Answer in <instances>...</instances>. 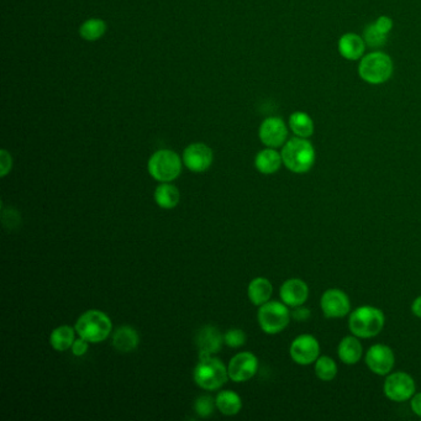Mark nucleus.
<instances>
[{
	"label": "nucleus",
	"instance_id": "f257e3e1",
	"mask_svg": "<svg viewBox=\"0 0 421 421\" xmlns=\"http://www.w3.org/2000/svg\"><path fill=\"white\" fill-rule=\"evenodd\" d=\"M386 316L381 309L372 305H362L352 310L348 316V329L359 338H373L382 332Z\"/></svg>",
	"mask_w": 421,
	"mask_h": 421
},
{
	"label": "nucleus",
	"instance_id": "f03ea898",
	"mask_svg": "<svg viewBox=\"0 0 421 421\" xmlns=\"http://www.w3.org/2000/svg\"><path fill=\"white\" fill-rule=\"evenodd\" d=\"M283 164L293 173H307L314 166L315 148L308 139L293 137L282 148Z\"/></svg>",
	"mask_w": 421,
	"mask_h": 421
},
{
	"label": "nucleus",
	"instance_id": "7ed1b4c3",
	"mask_svg": "<svg viewBox=\"0 0 421 421\" xmlns=\"http://www.w3.org/2000/svg\"><path fill=\"white\" fill-rule=\"evenodd\" d=\"M76 332L88 343H98L107 340L112 332V320L99 310H88L76 324Z\"/></svg>",
	"mask_w": 421,
	"mask_h": 421
},
{
	"label": "nucleus",
	"instance_id": "20e7f679",
	"mask_svg": "<svg viewBox=\"0 0 421 421\" xmlns=\"http://www.w3.org/2000/svg\"><path fill=\"white\" fill-rule=\"evenodd\" d=\"M359 74L366 83L382 85L393 74V61L384 52H371L361 60Z\"/></svg>",
	"mask_w": 421,
	"mask_h": 421
},
{
	"label": "nucleus",
	"instance_id": "39448f33",
	"mask_svg": "<svg viewBox=\"0 0 421 421\" xmlns=\"http://www.w3.org/2000/svg\"><path fill=\"white\" fill-rule=\"evenodd\" d=\"M229 372L224 363L210 356L202 357L194 368V381L199 387L207 390H215L223 387L227 381Z\"/></svg>",
	"mask_w": 421,
	"mask_h": 421
},
{
	"label": "nucleus",
	"instance_id": "423d86ee",
	"mask_svg": "<svg viewBox=\"0 0 421 421\" xmlns=\"http://www.w3.org/2000/svg\"><path fill=\"white\" fill-rule=\"evenodd\" d=\"M259 324L261 329L268 335L280 334L289 325L292 314L288 305L280 302H267L259 307Z\"/></svg>",
	"mask_w": 421,
	"mask_h": 421
},
{
	"label": "nucleus",
	"instance_id": "0eeeda50",
	"mask_svg": "<svg viewBox=\"0 0 421 421\" xmlns=\"http://www.w3.org/2000/svg\"><path fill=\"white\" fill-rule=\"evenodd\" d=\"M147 169L155 180L166 183L175 180L180 175L182 162L175 152L160 150L152 155Z\"/></svg>",
	"mask_w": 421,
	"mask_h": 421
},
{
	"label": "nucleus",
	"instance_id": "6e6552de",
	"mask_svg": "<svg viewBox=\"0 0 421 421\" xmlns=\"http://www.w3.org/2000/svg\"><path fill=\"white\" fill-rule=\"evenodd\" d=\"M383 392L389 400L395 403H404L416 393L415 381L406 372H390L386 376Z\"/></svg>",
	"mask_w": 421,
	"mask_h": 421
},
{
	"label": "nucleus",
	"instance_id": "1a4fd4ad",
	"mask_svg": "<svg viewBox=\"0 0 421 421\" xmlns=\"http://www.w3.org/2000/svg\"><path fill=\"white\" fill-rule=\"evenodd\" d=\"M365 361L372 373L377 376L386 377L393 371L395 356L393 350L387 345L376 343L367 350Z\"/></svg>",
	"mask_w": 421,
	"mask_h": 421
},
{
	"label": "nucleus",
	"instance_id": "9d476101",
	"mask_svg": "<svg viewBox=\"0 0 421 421\" xmlns=\"http://www.w3.org/2000/svg\"><path fill=\"white\" fill-rule=\"evenodd\" d=\"M289 354L297 365H313L320 356V343L316 337L310 334L299 335L293 340Z\"/></svg>",
	"mask_w": 421,
	"mask_h": 421
},
{
	"label": "nucleus",
	"instance_id": "9b49d317",
	"mask_svg": "<svg viewBox=\"0 0 421 421\" xmlns=\"http://www.w3.org/2000/svg\"><path fill=\"white\" fill-rule=\"evenodd\" d=\"M320 308L327 319H341L351 313V300L343 289L330 288L321 295Z\"/></svg>",
	"mask_w": 421,
	"mask_h": 421
},
{
	"label": "nucleus",
	"instance_id": "f8f14e48",
	"mask_svg": "<svg viewBox=\"0 0 421 421\" xmlns=\"http://www.w3.org/2000/svg\"><path fill=\"white\" fill-rule=\"evenodd\" d=\"M259 370V359L251 352L236 354L229 363L227 372L234 382H245L251 379Z\"/></svg>",
	"mask_w": 421,
	"mask_h": 421
},
{
	"label": "nucleus",
	"instance_id": "ddd939ff",
	"mask_svg": "<svg viewBox=\"0 0 421 421\" xmlns=\"http://www.w3.org/2000/svg\"><path fill=\"white\" fill-rule=\"evenodd\" d=\"M259 140L270 148H277L286 144L288 129L281 118H267L259 126Z\"/></svg>",
	"mask_w": 421,
	"mask_h": 421
},
{
	"label": "nucleus",
	"instance_id": "4468645a",
	"mask_svg": "<svg viewBox=\"0 0 421 421\" xmlns=\"http://www.w3.org/2000/svg\"><path fill=\"white\" fill-rule=\"evenodd\" d=\"M183 162L191 172H204L213 163V151L204 144H191L184 150Z\"/></svg>",
	"mask_w": 421,
	"mask_h": 421
},
{
	"label": "nucleus",
	"instance_id": "2eb2a0df",
	"mask_svg": "<svg viewBox=\"0 0 421 421\" xmlns=\"http://www.w3.org/2000/svg\"><path fill=\"white\" fill-rule=\"evenodd\" d=\"M282 302L291 307L297 308L308 300L309 298V286L299 278L286 280L280 289Z\"/></svg>",
	"mask_w": 421,
	"mask_h": 421
},
{
	"label": "nucleus",
	"instance_id": "dca6fc26",
	"mask_svg": "<svg viewBox=\"0 0 421 421\" xmlns=\"http://www.w3.org/2000/svg\"><path fill=\"white\" fill-rule=\"evenodd\" d=\"M223 341L224 338L221 336L219 330H216L214 326H204L197 335V345L200 351V359L216 354L221 350Z\"/></svg>",
	"mask_w": 421,
	"mask_h": 421
},
{
	"label": "nucleus",
	"instance_id": "f3484780",
	"mask_svg": "<svg viewBox=\"0 0 421 421\" xmlns=\"http://www.w3.org/2000/svg\"><path fill=\"white\" fill-rule=\"evenodd\" d=\"M337 354L345 365H357L363 356V346L359 341V337L354 335L343 337L337 346Z\"/></svg>",
	"mask_w": 421,
	"mask_h": 421
},
{
	"label": "nucleus",
	"instance_id": "a211bd4d",
	"mask_svg": "<svg viewBox=\"0 0 421 421\" xmlns=\"http://www.w3.org/2000/svg\"><path fill=\"white\" fill-rule=\"evenodd\" d=\"M366 50L365 40L356 34H345L338 40V52L346 60H359Z\"/></svg>",
	"mask_w": 421,
	"mask_h": 421
},
{
	"label": "nucleus",
	"instance_id": "6ab92c4d",
	"mask_svg": "<svg viewBox=\"0 0 421 421\" xmlns=\"http://www.w3.org/2000/svg\"><path fill=\"white\" fill-rule=\"evenodd\" d=\"M282 155L280 152L275 151V148H266L257 153L255 158V166L259 172L262 174H273L281 169Z\"/></svg>",
	"mask_w": 421,
	"mask_h": 421
},
{
	"label": "nucleus",
	"instance_id": "aec40b11",
	"mask_svg": "<svg viewBox=\"0 0 421 421\" xmlns=\"http://www.w3.org/2000/svg\"><path fill=\"white\" fill-rule=\"evenodd\" d=\"M272 293H273L272 283L267 278H264V277L255 278L248 284V295L253 305L261 307L264 303L270 302Z\"/></svg>",
	"mask_w": 421,
	"mask_h": 421
},
{
	"label": "nucleus",
	"instance_id": "412c9836",
	"mask_svg": "<svg viewBox=\"0 0 421 421\" xmlns=\"http://www.w3.org/2000/svg\"><path fill=\"white\" fill-rule=\"evenodd\" d=\"M139 341H140L139 335H137L135 329H132L131 326L119 327L118 330L114 332V336H112L114 347L117 348L119 352H123V354L134 351L137 347Z\"/></svg>",
	"mask_w": 421,
	"mask_h": 421
},
{
	"label": "nucleus",
	"instance_id": "4be33fe9",
	"mask_svg": "<svg viewBox=\"0 0 421 421\" xmlns=\"http://www.w3.org/2000/svg\"><path fill=\"white\" fill-rule=\"evenodd\" d=\"M215 404L218 406L221 414L231 416L240 413L242 408V402L240 395H237L232 390H224L218 394L215 399Z\"/></svg>",
	"mask_w": 421,
	"mask_h": 421
},
{
	"label": "nucleus",
	"instance_id": "5701e85b",
	"mask_svg": "<svg viewBox=\"0 0 421 421\" xmlns=\"http://www.w3.org/2000/svg\"><path fill=\"white\" fill-rule=\"evenodd\" d=\"M180 191L173 184H169V182L158 186L155 191V200L158 207L163 209H173L180 203Z\"/></svg>",
	"mask_w": 421,
	"mask_h": 421
},
{
	"label": "nucleus",
	"instance_id": "b1692460",
	"mask_svg": "<svg viewBox=\"0 0 421 421\" xmlns=\"http://www.w3.org/2000/svg\"><path fill=\"white\" fill-rule=\"evenodd\" d=\"M289 126L298 137L308 139L314 132V123L307 112H293L289 118Z\"/></svg>",
	"mask_w": 421,
	"mask_h": 421
},
{
	"label": "nucleus",
	"instance_id": "393cba45",
	"mask_svg": "<svg viewBox=\"0 0 421 421\" xmlns=\"http://www.w3.org/2000/svg\"><path fill=\"white\" fill-rule=\"evenodd\" d=\"M74 332L76 329L74 330L71 326L63 325L56 327L51 332V346L60 352L72 347L74 343Z\"/></svg>",
	"mask_w": 421,
	"mask_h": 421
},
{
	"label": "nucleus",
	"instance_id": "a878e982",
	"mask_svg": "<svg viewBox=\"0 0 421 421\" xmlns=\"http://www.w3.org/2000/svg\"><path fill=\"white\" fill-rule=\"evenodd\" d=\"M314 372L323 382H332L336 378L338 367L335 359L330 356H319V359L315 361Z\"/></svg>",
	"mask_w": 421,
	"mask_h": 421
},
{
	"label": "nucleus",
	"instance_id": "bb28decb",
	"mask_svg": "<svg viewBox=\"0 0 421 421\" xmlns=\"http://www.w3.org/2000/svg\"><path fill=\"white\" fill-rule=\"evenodd\" d=\"M107 31V24L101 19H89L79 28V35L87 41H96L101 39Z\"/></svg>",
	"mask_w": 421,
	"mask_h": 421
},
{
	"label": "nucleus",
	"instance_id": "cd10ccee",
	"mask_svg": "<svg viewBox=\"0 0 421 421\" xmlns=\"http://www.w3.org/2000/svg\"><path fill=\"white\" fill-rule=\"evenodd\" d=\"M388 35L389 33L384 31L378 24H370L365 28L363 40H365L366 45L373 47V49H378V47H383L386 45Z\"/></svg>",
	"mask_w": 421,
	"mask_h": 421
},
{
	"label": "nucleus",
	"instance_id": "c85d7f7f",
	"mask_svg": "<svg viewBox=\"0 0 421 421\" xmlns=\"http://www.w3.org/2000/svg\"><path fill=\"white\" fill-rule=\"evenodd\" d=\"M194 409L197 411V414L202 418H208L212 415L214 411V400L212 397L208 395H203L200 398L196 400Z\"/></svg>",
	"mask_w": 421,
	"mask_h": 421
},
{
	"label": "nucleus",
	"instance_id": "c756f323",
	"mask_svg": "<svg viewBox=\"0 0 421 421\" xmlns=\"http://www.w3.org/2000/svg\"><path fill=\"white\" fill-rule=\"evenodd\" d=\"M245 341H246V335L240 329H232L225 334L224 343L230 347H241Z\"/></svg>",
	"mask_w": 421,
	"mask_h": 421
},
{
	"label": "nucleus",
	"instance_id": "7c9ffc66",
	"mask_svg": "<svg viewBox=\"0 0 421 421\" xmlns=\"http://www.w3.org/2000/svg\"><path fill=\"white\" fill-rule=\"evenodd\" d=\"M12 166V160L10 153L6 150L0 151V175L6 177V174L10 172Z\"/></svg>",
	"mask_w": 421,
	"mask_h": 421
},
{
	"label": "nucleus",
	"instance_id": "2f4dec72",
	"mask_svg": "<svg viewBox=\"0 0 421 421\" xmlns=\"http://www.w3.org/2000/svg\"><path fill=\"white\" fill-rule=\"evenodd\" d=\"M291 314L295 321H307L311 316V311L308 308H305L304 305H300V307L294 308Z\"/></svg>",
	"mask_w": 421,
	"mask_h": 421
},
{
	"label": "nucleus",
	"instance_id": "473e14b6",
	"mask_svg": "<svg viewBox=\"0 0 421 421\" xmlns=\"http://www.w3.org/2000/svg\"><path fill=\"white\" fill-rule=\"evenodd\" d=\"M88 351V341L79 337L78 340H74V345H72V352L74 356H85V352Z\"/></svg>",
	"mask_w": 421,
	"mask_h": 421
},
{
	"label": "nucleus",
	"instance_id": "72a5a7b5",
	"mask_svg": "<svg viewBox=\"0 0 421 421\" xmlns=\"http://www.w3.org/2000/svg\"><path fill=\"white\" fill-rule=\"evenodd\" d=\"M410 408L416 416L421 419V392L415 393L410 399Z\"/></svg>",
	"mask_w": 421,
	"mask_h": 421
},
{
	"label": "nucleus",
	"instance_id": "f704fd0d",
	"mask_svg": "<svg viewBox=\"0 0 421 421\" xmlns=\"http://www.w3.org/2000/svg\"><path fill=\"white\" fill-rule=\"evenodd\" d=\"M411 313L415 315L416 318L421 319V295L416 297L411 304Z\"/></svg>",
	"mask_w": 421,
	"mask_h": 421
}]
</instances>
